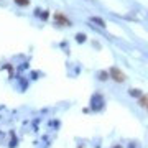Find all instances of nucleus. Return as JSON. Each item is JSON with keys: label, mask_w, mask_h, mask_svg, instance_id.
<instances>
[{"label": "nucleus", "mask_w": 148, "mask_h": 148, "mask_svg": "<svg viewBox=\"0 0 148 148\" xmlns=\"http://www.w3.org/2000/svg\"><path fill=\"white\" fill-rule=\"evenodd\" d=\"M138 104H140V106H148V95H140Z\"/></svg>", "instance_id": "3"}, {"label": "nucleus", "mask_w": 148, "mask_h": 148, "mask_svg": "<svg viewBox=\"0 0 148 148\" xmlns=\"http://www.w3.org/2000/svg\"><path fill=\"white\" fill-rule=\"evenodd\" d=\"M15 3H18L20 7H28L30 5V0H15Z\"/></svg>", "instance_id": "4"}, {"label": "nucleus", "mask_w": 148, "mask_h": 148, "mask_svg": "<svg viewBox=\"0 0 148 148\" xmlns=\"http://www.w3.org/2000/svg\"><path fill=\"white\" fill-rule=\"evenodd\" d=\"M130 95H133V97H140V95H142V92H140V90H137V89H132V90H130Z\"/></svg>", "instance_id": "5"}, {"label": "nucleus", "mask_w": 148, "mask_h": 148, "mask_svg": "<svg viewBox=\"0 0 148 148\" xmlns=\"http://www.w3.org/2000/svg\"><path fill=\"white\" fill-rule=\"evenodd\" d=\"M147 107H148V106H147Z\"/></svg>", "instance_id": "8"}, {"label": "nucleus", "mask_w": 148, "mask_h": 148, "mask_svg": "<svg viewBox=\"0 0 148 148\" xmlns=\"http://www.w3.org/2000/svg\"><path fill=\"white\" fill-rule=\"evenodd\" d=\"M54 20H56V23H59V25H63V27H69L71 25V21L68 20V16H64L63 13H54Z\"/></svg>", "instance_id": "2"}, {"label": "nucleus", "mask_w": 148, "mask_h": 148, "mask_svg": "<svg viewBox=\"0 0 148 148\" xmlns=\"http://www.w3.org/2000/svg\"><path fill=\"white\" fill-rule=\"evenodd\" d=\"M86 40V36H82V35H79V36H77V41H84Z\"/></svg>", "instance_id": "7"}, {"label": "nucleus", "mask_w": 148, "mask_h": 148, "mask_svg": "<svg viewBox=\"0 0 148 148\" xmlns=\"http://www.w3.org/2000/svg\"><path fill=\"white\" fill-rule=\"evenodd\" d=\"M109 76H110V77L115 81V82H119V84L127 79V77H125V74L122 73V69H119V68H110V71H109Z\"/></svg>", "instance_id": "1"}, {"label": "nucleus", "mask_w": 148, "mask_h": 148, "mask_svg": "<svg viewBox=\"0 0 148 148\" xmlns=\"http://www.w3.org/2000/svg\"><path fill=\"white\" fill-rule=\"evenodd\" d=\"M107 76H109V74H106V73H101V79L104 81V79H107Z\"/></svg>", "instance_id": "6"}]
</instances>
